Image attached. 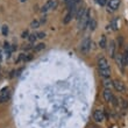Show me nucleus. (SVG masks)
<instances>
[{
    "label": "nucleus",
    "instance_id": "f257e3e1",
    "mask_svg": "<svg viewBox=\"0 0 128 128\" xmlns=\"http://www.w3.org/2000/svg\"><path fill=\"white\" fill-rule=\"evenodd\" d=\"M90 19H91V18H90V12H88V10H86L84 15L78 20V27H79V29H85V28L88 27Z\"/></svg>",
    "mask_w": 128,
    "mask_h": 128
},
{
    "label": "nucleus",
    "instance_id": "f03ea898",
    "mask_svg": "<svg viewBox=\"0 0 128 128\" xmlns=\"http://www.w3.org/2000/svg\"><path fill=\"white\" fill-rule=\"evenodd\" d=\"M91 44H92V42L88 37V38H85V40L80 43V51L83 52V54H88V51L91 50Z\"/></svg>",
    "mask_w": 128,
    "mask_h": 128
},
{
    "label": "nucleus",
    "instance_id": "7ed1b4c3",
    "mask_svg": "<svg viewBox=\"0 0 128 128\" xmlns=\"http://www.w3.org/2000/svg\"><path fill=\"white\" fill-rule=\"evenodd\" d=\"M113 86H114V88L118 92H121V93H126L127 92V88H126L125 83H122L121 80H119V79H116V80H114L113 83Z\"/></svg>",
    "mask_w": 128,
    "mask_h": 128
},
{
    "label": "nucleus",
    "instance_id": "20e7f679",
    "mask_svg": "<svg viewBox=\"0 0 128 128\" xmlns=\"http://www.w3.org/2000/svg\"><path fill=\"white\" fill-rule=\"evenodd\" d=\"M10 97V90L8 88H4L0 91V102H6Z\"/></svg>",
    "mask_w": 128,
    "mask_h": 128
},
{
    "label": "nucleus",
    "instance_id": "39448f33",
    "mask_svg": "<svg viewBox=\"0 0 128 128\" xmlns=\"http://www.w3.org/2000/svg\"><path fill=\"white\" fill-rule=\"evenodd\" d=\"M120 4H121V0H110L108 1V8L107 10L108 12H113V10H115L116 8H119V6H120Z\"/></svg>",
    "mask_w": 128,
    "mask_h": 128
},
{
    "label": "nucleus",
    "instance_id": "423d86ee",
    "mask_svg": "<svg viewBox=\"0 0 128 128\" xmlns=\"http://www.w3.org/2000/svg\"><path fill=\"white\" fill-rule=\"evenodd\" d=\"M93 119L96 122H102L105 120V115H104V111L101 110H96L93 113Z\"/></svg>",
    "mask_w": 128,
    "mask_h": 128
},
{
    "label": "nucleus",
    "instance_id": "0eeeda50",
    "mask_svg": "<svg viewBox=\"0 0 128 128\" xmlns=\"http://www.w3.org/2000/svg\"><path fill=\"white\" fill-rule=\"evenodd\" d=\"M57 7V1L56 0H48V2L46 4L43 6V8H42V12H47L48 10H55Z\"/></svg>",
    "mask_w": 128,
    "mask_h": 128
},
{
    "label": "nucleus",
    "instance_id": "6e6552de",
    "mask_svg": "<svg viewBox=\"0 0 128 128\" xmlns=\"http://www.w3.org/2000/svg\"><path fill=\"white\" fill-rule=\"evenodd\" d=\"M98 66H99V70H107L110 69V64L105 57H100L98 60Z\"/></svg>",
    "mask_w": 128,
    "mask_h": 128
},
{
    "label": "nucleus",
    "instance_id": "1a4fd4ad",
    "mask_svg": "<svg viewBox=\"0 0 128 128\" xmlns=\"http://www.w3.org/2000/svg\"><path fill=\"white\" fill-rule=\"evenodd\" d=\"M104 99H105V101H107V102H112V101H113V99H114V96H113V93L111 92V90H110V88H105V91H104Z\"/></svg>",
    "mask_w": 128,
    "mask_h": 128
},
{
    "label": "nucleus",
    "instance_id": "9d476101",
    "mask_svg": "<svg viewBox=\"0 0 128 128\" xmlns=\"http://www.w3.org/2000/svg\"><path fill=\"white\" fill-rule=\"evenodd\" d=\"M115 61H116V64H118V66L124 71V66H125V62H124V55L122 54H116L115 56Z\"/></svg>",
    "mask_w": 128,
    "mask_h": 128
},
{
    "label": "nucleus",
    "instance_id": "9b49d317",
    "mask_svg": "<svg viewBox=\"0 0 128 128\" xmlns=\"http://www.w3.org/2000/svg\"><path fill=\"white\" fill-rule=\"evenodd\" d=\"M106 46H107V40H106V36L102 35V36L100 37V40H99V47H100L101 49H105Z\"/></svg>",
    "mask_w": 128,
    "mask_h": 128
},
{
    "label": "nucleus",
    "instance_id": "f8f14e48",
    "mask_svg": "<svg viewBox=\"0 0 128 128\" xmlns=\"http://www.w3.org/2000/svg\"><path fill=\"white\" fill-rule=\"evenodd\" d=\"M72 16H74V14L69 10V12L66 13V15H65V16H64V19H63V24H69V22L72 20Z\"/></svg>",
    "mask_w": 128,
    "mask_h": 128
},
{
    "label": "nucleus",
    "instance_id": "ddd939ff",
    "mask_svg": "<svg viewBox=\"0 0 128 128\" xmlns=\"http://www.w3.org/2000/svg\"><path fill=\"white\" fill-rule=\"evenodd\" d=\"M114 50H115V43L113 41H111V42H110V55H111L112 57H115Z\"/></svg>",
    "mask_w": 128,
    "mask_h": 128
},
{
    "label": "nucleus",
    "instance_id": "4468645a",
    "mask_svg": "<svg viewBox=\"0 0 128 128\" xmlns=\"http://www.w3.org/2000/svg\"><path fill=\"white\" fill-rule=\"evenodd\" d=\"M44 48H46V44H44V43H38L37 46H35V47H34V51H35V52H37V51L43 50Z\"/></svg>",
    "mask_w": 128,
    "mask_h": 128
},
{
    "label": "nucleus",
    "instance_id": "2eb2a0df",
    "mask_svg": "<svg viewBox=\"0 0 128 128\" xmlns=\"http://www.w3.org/2000/svg\"><path fill=\"white\" fill-rule=\"evenodd\" d=\"M88 26H90V29H91V30H94L96 27H97V22H96V20L90 19V21H88Z\"/></svg>",
    "mask_w": 128,
    "mask_h": 128
},
{
    "label": "nucleus",
    "instance_id": "dca6fc26",
    "mask_svg": "<svg viewBox=\"0 0 128 128\" xmlns=\"http://www.w3.org/2000/svg\"><path fill=\"white\" fill-rule=\"evenodd\" d=\"M40 24H41V22L38 20H33V21H32V24H30V27L34 28V29H35V28H38V27H40Z\"/></svg>",
    "mask_w": 128,
    "mask_h": 128
},
{
    "label": "nucleus",
    "instance_id": "f3484780",
    "mask_svg": "<svg viewBox=\"0 0 128 128\" xmlns=\"http://www.w3.org/2000/svg\"><path fill=\"white\" fill-rule=\"evenodd\" d=\"M28 38H29V42H30V43H33V42H35V41H36L37 36H36V34H32V35H29V36H28Z\"/></svg>",
    "mask_w": 128,
    "mask_h": 128
},
{
    "label": "nucleus",
    "instance_id": "a211bd4d",
    "mask_svg": "<svg viewBox=\"0 0 128 128\" xmlns=\"http://www.w3.org/2000/svg\"><path fill=\"white\" fill-rule=\"evenodd\" d=\"M124 62H125V64H128V48L126 49L125 54H124Z\"/></svg>",
    "mask_w": 128,
    "mask_h": 128
},
{
    "label": "nucleus",
    "instance_id": "6ab92c4d",
    "mask_svg": "<svg viewBox=\"0 0 128 128\" xmlns=\"http://www.w3.org/2000/svg\"><path fill=\"white\" fill-rule=\"evenodd\" d=\"M21 61H26V55L24 54H21L20 56H19V58L16 60V63H20Z\"/></svg>",
    "mask_w": 128,
    "mask_h": 128
},
{
    "label": "nucleus",
    "instance_id": "aec40b11",
    "mask_svg": "<svg viewBox=\"0 0 128 128\" xmlns=\"http://www.w3.org/2000/svg\"><path fill=\"white\" fill-rule=\"evenodd\" d=\"M2 35L4 36H7V35H8V27H7V26H2Z\"/></svg>",
    "mask_w": 128,
    "mask_h": 128
},
{
    "label": "nucleus",
    "instance_id": "412c9836",
    "mask_svg": "<svg viewBox=\"0 0 128 128\" xmlns=\"http://www.w3.org/2000/svg\"><path fill=\"white\" fill-rule=\"evenodd\" d=\"M96 2L98 5H100V6H105L106 4H107V0H96Z\"/></svg>",
    "mask_w": 128,
    "mask_h": 128
},
{
    "label": "nucleus",
    "instance_id": "4be33fe9",
    "mask_svg": "<svg viewBox=\"0 0 128 128\" xmlns=\"http://www.w3.org/2000/svg\"><path fill=\"white\" fill-rule=\"evenodd\" d=\"M116 22H118V20H116V19H114V20L112 21V27H113V29H114V30H116V29H118V24H116Z\"/></svg>",
    "mask_w": 128,
    "mask_h": 128
},
{
    "label": "nucleus",
    "instance_id": "5701e85b",
    "mask_svg": "<svg viewBox=\"0 0 128 128\" xmlns=\"http://www.w3.org/2000/svg\"><path fill=\"white\" fill-rule=\"evenodd\" d=\"M36 36H37V38H43V37L46 36V34L42 33V32H40V33H37V34H36Z\"/></svg>",
    "mask_w": 128,
    "mask_h": 128
},
{
    "label": "nucleus",
    "instance_id": "b1692460",
    "mask_svg": "<svg viewBox=\"0 0 128 128\" xmlns=\"http://www.w3.org/2000/svg\"><path fill=\"white\" fill-rule=\"evenodd\" d=\"M28 36H29V33H28L27 30L22 33V37H28Z\"/></svg>",
    "mask_w": 128,
    "mask_h": 128
},
{
    "label": "nucleus",
    "instance_id": "393cba45",
    "mask_svg": "<svg viewBox=\"0 0 128 128\" xmlns=\"http://www.w3.org/2000/svg\"><path fill=\"white\" fill-rule=\"evenodd\" d=\"M21 1H24V0H21Z\"/></svg>",
    "mask_w": 128,
    "mask_h": 128
}]
</instances>
